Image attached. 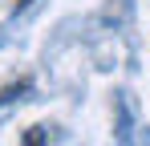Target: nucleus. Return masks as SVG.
Here are the masks:
<instances>
[{
    "instance_id": "nucleus-2",
    "label": "nucleus",
    "mask_w": 150,
    "mask_h": 146,
    "mask_svg": "<svg viewBox=\"0 0 150 146\" xmlns=\"http://www.w3.org/2000/svg\"><path fill=\"white\" fill-rule=\"evenodd\" d=\"M28 4H33V0H16V12H21V8H28Z\"/></svg>"
},
{
    "instance_id": "nucleus-1",
    "label": "nucleus",
    "mask_w": 150,
    "mask_h": 146,
    "mask_svg": "<svg viewBox=\"0 0 150 146\" xmlns=\"http://www.w3.org/2000/svg\"><path fill=\"white\" fill-rule=\"evenodd\" d=\"M25 142H45V130H41V126H37V130H28V134H25Z\"/></svg>"
}]
</instances>
